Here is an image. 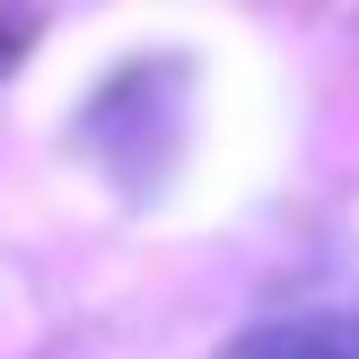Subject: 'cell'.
<instances>
[{
    "mask_svg": "<svg viewBox=\"0 0 359 359\" xmlns=\"http://www.w3.org/2000/svg\"><path fill=\"white\" fill-rule=\"evenodd\" d=\"M175 140H184V62H123L79 105V149L123 193H149L175 167Z\"/></svg>",
    "mask_w": 359,
    "mask_h": 359,
    "instance_id": "cell-1",
    "label": "cell"
},
{
    "mask_svg": "<svg viewBox=\"0 0 359 359\" xmlns=\"http://www.w3.org/2000/svg\"><path fill=\"white\" fill-rule=\"evenodd\" d=\"M219 359H359V316H272Z\"/></svg>",
    "mask_w": 359,
    "mask_h": 359,
    "instance_id": "cell-2",
    "label": "cell"
},
{
    "mask_svg": "<svg viewBox=\"0 0 359 359\" xmlns=\"http://www.w3.org/2000/svg\"><path fill=\"white\" fill-rule=\"evenodd\" d=\"M27 35H35V9H18V0H0V79H9V70L27 62Z\"/></svg>",
    "mask_w": 359,
    "mask_h": 359,
    "instance_id": "cell-3",
    "label": "cell"
}]
</instances>
